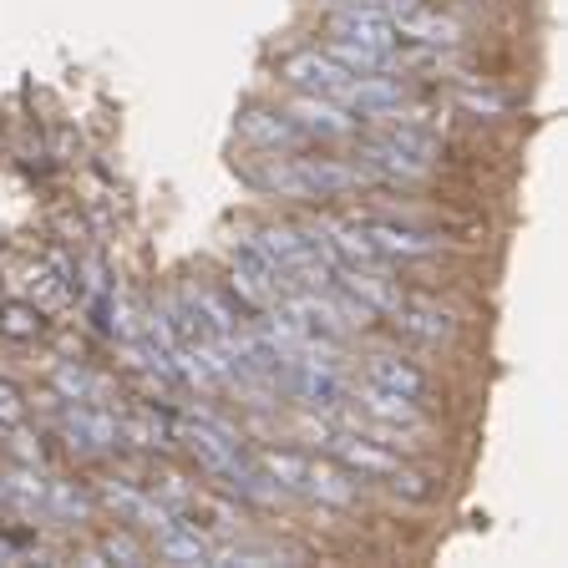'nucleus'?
Wrapping results in <instances>:
<instances>
[{
    "instance_id": "nucleus-2",
    "label": "nucleus",
    "mask_w": 568,
    "mask_h": 568,
    "mask_svg": "<svg viewBox=\"0 0 568 568\" xmlns=\"http://www.w3.org/2000/svg\"><path fill=\"white\" fill-rule=\"evenodd\" d=\"M355 402H361V412H366L361 432H371V437L386 442V447H402V437L426 432L422 402H406V396H396V390H381V386L366 381V386L355 390Z\"/></svg>"
},
{
    "instance_id": "nucleus-16",
    "label": "nucleus",
    "mask_w": 568,
    "mask_h": 568,
    "mask_svg": "<svg viewBox=\"0 0 568 568\" xmlns=\"http://www.w3.org/2000/svg\"><path fill=\"white\" fill-rule=\"evenodd\" d=\"M396 36L416 41V47H457V21H447L442 11H426V6H412V11L396 16Z\"/></svg>"
},
{
    "instance_id": "nucleus-19",
    "label": "nucleus",
    "mask_w": 568,
    "mask_h": 568,
    "mask_svg": "<svg viewBox=\"0 0 568 568\" xmlns=\"http://www.w3.org/2000/svg\"><path fill=\"white\" fill-rule=\"evenodd\" d=\"M0 335L16 345H31L47 335V310L36 300H0Z\"/></svg>"
},
{
    "instance_id": "nucleus-1",
    "label": "nucleus",
    "mask_w": 568,
    "mask_h": 568,
    "mask_svg": "<svg viewBox=\"0 0 568 568\" xmlns=\"http://www.w3.org/2000/svg\"><path fill=\"white\" fill-rule=\"evenodd\" d=\"M361 163L376 178H390V183H416V178H426L437 168V138L426 128H416V122H390L386 132L366 138Z\"/></svg>"
},
{
    "instance_id": "nucleus-4",
    "label": "nucleus",
    "mask_w": 568,
    "mask_h": 568,
    "mask_svg": "<svg viewBox=\"0 0 568 568\" xmlns=\"http://www.w3.org/2000/svg\"><path fill=\"white\" fill-rule=\"evenodd\" d=\"M341 106L355 112V118H390V112L406 106V82L396 71H361V77L345 82Z\"/></svg>"
},
{
    "instance_id": "nucleus-11",
    "label": "nucleus",
    "mask_w": 568,
    "mask_h": 568,
    "mask_svg": "<svg viewBox=\"0 0 568 568\" xmlns=\"http://www.w3.org/2000/svg\"><path fill=\"white\" fill-rule=\"evenodd\" d=\"M305 497H315L320 508H355L366 497V477L351 473L335 457H310V477H305Z\"/></svg>"
},
{
    "instance_id": "nucleus-5",
    "label": "nucleus",
    "mask_w": 568,
    "mask_h": 568,
    "mask_svg": "<svg viewBox=\"0 0 568 568\" xmlns=\"http://www.w3.org/2000/svg\"><path fill=\"white\" fill-rule=\"evenodd\" d=\"M351 77L355 71H345L331 51H320V47L284 57V82L295 87V92H310V97H331V102H341V92H345Z\"/></svg>"
},
{
    "instance_id": "nucleus-21",
    "label": "nucleus",
    "mask_w": 568,
    "mask_h": 568,
    "mask_svg": "<svg viewBox=\"0 0 568 568\" xmlns=\"http://www.w3.org/2000/svg\"><path fill=\"white\" fill-rule=\"evenodd\" d=\"M41 513H51V518H87V513H92V497L77 493V483H51L47 477V503H41Z\"/></svg>"
},
{
    "instance_id": "nucleus-24",
    "label": "nucleus",
    "mask_w": 568,
    "mask_h": 568,
    "mask_svg": "<svg viewBox=\"0 0 568 568\" xmlns=\"http://www.w3.org/2000/svg\"><path fill=\"white\" fill-rule=\"evenodd\" d=\"M26 416H31V406H26L21 386H11V381H0V426H21Z\"/></svg>"
},
{
    "instance_id": "nucleus-8",
    "label": "nucleus",
    "mask_w": 568,
    "mask_h": 568,
    "mask_svg": "<svg viewBox=\"0 0 568 568\" xmlns=\"http://www.w3.org/2000/svg\"><path fill=\"white\" fill-rule=\"evenodd\" d=\"M331 36L355 41V47H371V51H402L396 21L386 11H376V6H355V0H345L341 11L331 16Z\"/></svg>"
},
{
    "instance_id": "nucleus-10",
    "label": "nucleus",
    "mask_w": 568,
    "mask_h": 568,
    "mask_svg": "<svg viewBox=\"0 0 568 568\" xmlns=\"http://www.w3.org/2000/svg\"><path fill=\"white\" fill-rule=\"evenodd\" d=\"M390 320H396V331L412 335V341H422V345L457 341V315H452L447 305H437V300L402 295V300H396V310H390Z\"/></svg>"
},
{
    "instance_id": "nucleus-3",
    "label": "nucleus",
    "mask_w": 568,
    "mask_h": 568,
    "mask_svg": "<svg viewBox=\"0 0 568 568\" xmlns=\"http://www.w3.org/2000/svg\"><path fill=\"white\" fill-rule=\"evenodd\" d=\"M61 437H67L71 452H118L128 447L122 442V416L106 412L102 402H67V412H61Z\"/></svg>"
},
{
    "instance_id": "nucleus-23",
    "label": "nucleus",
    "mask_w": 568,
    "mask_h": 568,
    "mask_svg": "<svg viewBox=\"0 0 568 568\" xmlns=\"http://www.w3.org/2000/svg\"><path fill=\"white\" fill-rule=\"evenodd\" d=\"M97 558H112V564H148V554H142V544L132 538L128 528H112V532H102V544H97Z\"/></svg>"
},
{
    "instance_id": "nucleus-13",
    "label": "nucleus",
    "mask_w": 568,
    "mask_h": 568,
    "mask_svg": "<svg viewBox=\"0 0 568 568\" xmlns=\"http://www.w3.org/2000/svg\"><path fill=\"white\" fill-rule=\"evenodd\" d=\"M366 381L381 386V390H396V396H406V402H426V396H432V376L396 351H371L366 355Z\"/></svg>"
},
{
    "instance_id": "nucleus-12",
    "label": "nucleus",
    "mask_w": 568,
    "mask_h": 568,
    "mask_svg": "<svg viewBox=\"0 0 568 568\" xmlns=\"http://www.w3.org/2000/svg\"><path fill=\"white\" fill-rule=\"evenodd\" d=\"M97 493H102V503L112 513H118L122 523H142V528H168V523L178 518V513H168L163 503H158L148 487H138V483H128V477H102L97 483Z\"/></svg>"
},
{
    "instance_id": "nucleus-18",
    "label": "nucleus",
    "mask_w": 568,
    "mask_h": 568,
    "mask_svg": "<svg viewBox=\"0 0 568 568\" xmlns=\"http://www.w3.org/2000/svg\"><path fill=\"white\" fill-rule=\"evenodd\" d=\"M122 442L142 452H168L178 442V426L173 416H158V412H128L122 416Z\"/></svg>"
},
{
    "instance_id": "nucleus-15",
    "label": "nucleus",
    "mask_w": 568,
    "mask_h": 568,
    "mask_svg": "<svg viewBox=\"0 0 568 568\" xmlns=\"http://www.w3.org/2000/svg\"><path fill=\"white\" fill-rule=\"evenodd\" d=\"M153 538H158V558H168V564H213L209 532L193 528V523H183V518H173L168 528H158Z\"/></svg>"
},
{
    "instance_id": "nucleus-22",
    "label": "nucleus",
    "mask_w": 568,
    "mask_h": 568,
    "mask_svg": "<svg viewBox=\"0 0 568 568\" xmlns=\"http://www.w3.org/2000/svg\"><path fill=\"white\" fill-rule=\"evenodd\" d=\"M381 483H386L396 497H406V503H432V493H437V487H432V477L416 473V467H406V462H396Z\"/></svg>"
},
{
    "instance_id": "nucleus-7",
    "label": "nucleus",
    "mask_w": 568,
    "mask_h": 568,
    "mask_svg": "<svg viewBox=\"0 0 568 568\" xmlns=\"http://www.w3.org/2000/svg\"><path fill=\"white\" fill-rule=\"evenodd\" d=\"M361 234L371 239L381 260H432L442 254V234H426V229L412 224H396V219H361Z\"/></svg>"
},
{
    "instance_id": "nucleus-17",
    "label": "nucleus",
    "mask_w": 568,
    "mask_h": 568,
    "mask_svg": "<svg viewBox=\"0 0 568 568\" xmlns=\"http://www.w3.org/2000/svg\"><path fill=\"white\" fill-rule=\"evenodd\" d=\"M51 386H57L61 402H102V406H106V390H112L97 371L77 366V361H57L51 366Z\"/></svg>"
},
{
    "instance_id": "nucleus-6",
    "label": "nucleus",
    "mask_w": 568,
    "mask_h": 568,
    "mask_svg": "<svg viewBox=\"0 0 568 568\" xmlns=\"http://www.w3.org/2000/svg\"><path fill=\"white\" fill-rule=\"evenodd\" d=\"M290 118L305 128L310 142H345V138H361V118L355 112H345L341 102H331V97H310L300 92L295 102L284 106Z\"/></svg>"
},
{
    "instance_id": "nucleus-25",
    "label": "nucleus",
    "mask_w": 568,
    "mask_h": 568,
    "mask_svg": "<svg viewBox=\"0 0 568 568\" xmlns=\"http://www.w3.org/2000/svg\"><path fill=\"white\" fill-rule=\"evenodd\" d=\"M11 558H21V554H16L11 544H0V564H11Z\"/></svg>"
},
{
    "instance_id": "nucleus-20",
    "label": "nucleus",
    "mask_w": 568,
    "mask_h": 568,
    "mask_svg": "<svg viewBox=\"0 0 568 568\" xmlns=\"http://www.w3.org/2000/svg\"><path fill=\"white\" fill-rule=\"evenodd\" d=\"M331 51L335 61H341L345 71H396V51H371V47H355V41H341V36H331Z\"/></svg>"
},
{
    "instance_id": "nucleus-9",
    "label": "nucleus",
    "mask_w": 568,
    "mask_h": 568,
    "mask_svg": "<svg viewBox=\"0 0 568 568\" xmlns=\"http://www.w3.org/2000/svg\"><path fill=\"white\" fill-rule=\"evenodd\" d=\"M239 132H244L260 153H300L305 148V128H300L284 106H244V118H239Z\"/></svg>"
},
{
    "instance_id": "nucleus-14",
    "label": "nucleus",
    "mask_w": 568,
    "mask_h": 568,
    "mask_svg": "<svg viewBox=\"0 0 568 568\" xmlns=\"http://www.w3.org/2000/svg\"><path fill=\"white\" fill-rule=\"evenodd\" d=\"M254 467L264 473V483L280 497H305V477H310V457L295 447H264L254 452Z\"/></svg>"
}]
</instances>
